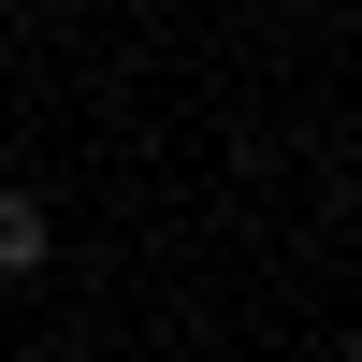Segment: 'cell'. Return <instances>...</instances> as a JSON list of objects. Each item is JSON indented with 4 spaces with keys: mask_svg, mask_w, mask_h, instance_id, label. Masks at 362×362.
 Wrapping results in <instances>:
<instances>
[{
    "mask_svg": "<svg viewBox=\"0 0 362 362\" xmlns=\"http://www.w3.org/2000/svg\"><path fill=\"white\" fill-rule=\"evenodd\" d=\"M44 247H58L44 189H15V174H0V276H44Z\"/></svg>",
    "mask_w": 362,
    "mask_h": 362,
    "instance_id": "obj_1",
    "label": "cell"
},
{
    "mask_svg": "<svg viewBox=\"0 0 362 362\" xmlns=\"http://www.w3.org/2000/svg\"><path fill=\"white\" fill-rule=\"evenodd\" d=\"M319 362H362V348H319Z\"/></svg>",
    "mask_w": 362,
    "mask_h": 362,
    "instance_id": "obj_2",
    "label": "cell"
}]
</instances>
